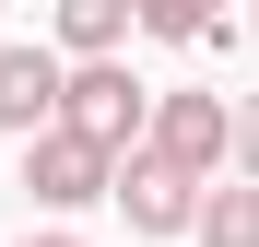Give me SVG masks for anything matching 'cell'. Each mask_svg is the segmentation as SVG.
Segmentation results:
<instances>
[{"label": "cell", "mask_w": 259, "mask_h": 247, "mask_svg": "<svg viewBox=\"0 0 259 247\" xmlns=\"http://www.w3.org/2000/svg\"><path fill=\"white\" fill-rule=\"evenodd\" d=\"M142 153H165L177 177H212V165L236 153V106L200 94V82H189V94H153V141H142Z\"/></svg>", "instance_id": "7a4b0ae2"}, {"label": "cell", "mask_w": 259, "mask_h": 247, "mask_svg": "<svg viewBox=\"0 0 259 247\" xmlns=\"http://www.w3.org/2000/svg\"><path fill=\"white\" fill-rule=\"evenodd\" d=\"M59 94H71L59 47H0V130L48 141V130H59Z\"/></svg>", "instance_id": "277c9868"}, {"label": "cell", "mask_w": 259, "mask_h": 247, "mask_svg": "<svg viewBox=\"0 0 259 247\" xmlns=\"http://www.w3.org/2000/svg\"><path fill=\"white\" fill-rule=\"evenodd\" d=\"M24 247H82V235H24Z\"/></svg>", "instance_id": "9c48e42d"}, {"label": "cell", "mask_w": 259, "mask_h": 247, "mask_svg": "<svg viewBox=\"0 0 259 247\" xmlns=\"http://www.w3.org/2000/svg\"><path fill=\"white\" fill-rule=\"evenodd\" d=\"M236 165H247V188H259V94L236 106Z\"/></svg>", "instance_id": "ba28073f"}, {"label": "cell", "mask_w": 259, "mask_h": 247, "mask_svg": "<svg viewBox=\"0 0 259 247\" xmlns=\"http://www.w3.org/2000/svg\"><path fill=\"white\" fill-rule=\"evenodd\" d=\"M59 130L130 165V153L153 141V94H142V82H130L118 59H95V71H71V94H59Z\"/></svg>", "instance_id": "6da1fadb"}, {"label": "cell", "mask_w": 259, "mask_h": 247, "mask_svg": "<svg viewBox=\"0 0 259 247\" xmlns=\"http://www.w3.org/2000/svg\"><path fill=\"white\" fill-rule=\"evenodd\" d=\"M59 47L95 71V59H118L130 47V0H59Z\"/></svg>", "instance_id": "8992f818"}, {"label": "cell", "mask_w": 259, "mask_h": 247, "mask_svg": "<svg viewBox=\"0 0 259 247\" xmlns=\"http://www.w3.org/2000/svg\"><path fill=\"white\" fill-rule=\"evenodd\" d=\"M200 177H177V165H165V153H130L118 165V212L130 224H142V235H177V224H200Z\"/></svg>", "instance_id": "5b68a950"}, {"label": "cell", "mask_w": 259, "mask_h": 247, "mask_svg": "<svg viewBox=\"0 0 259 247\" xmlns=\"http://www.w3.org/2000/svg\"><path fill=\"white\" fill-rule=\"evenodd\" d=\"M24 188L48 200V212H82V200H118V153H95V141L48 130V141H24Z\"/></svg>", "instance_id": "3957f363"}, {"label": "cell", "mask_w": 259, "mask_h": 247, "mask_svg": "<svg viewBox=\"0 0 259 247\" xmlns=\"http://www.w3.org/2000/svg\"><path fill=\"white\" fill-rule=\"evenodd\" d=\"M200 247H259V188H247V177L200 200Z\"/></svg>", "instance_id": "52a82bcc"}]
</instances>
